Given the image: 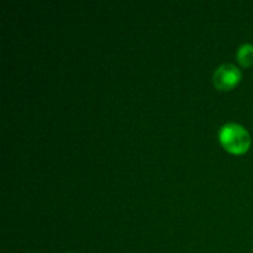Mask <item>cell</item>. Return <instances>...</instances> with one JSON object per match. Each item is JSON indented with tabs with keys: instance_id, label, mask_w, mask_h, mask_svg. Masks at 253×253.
Returning <instances> with one entry per match:
<instances>
[{
	"instance_id": "cell-3",
	"label": "cell",
	"mask_w": 253,
	"mask_h": 253,
	"mask_svg": "<svg viewBox=\"0 0 253 253\" xmlns=\"http://www.w3.org/2000/svg\"><path fill=\"white\" fill-rule=\"evenodd\" d=\"M237 61L244 67H251L253 64V44L245 43L237 51Z\"/></svg>"
},
{
	"instance_id": "cell-1",
	"label": "cell",
	"mask_w": 253,
	"mask_h": 253,
	"mask_svg": "<svg viewBox=\"0 0 253 253\" xmlns=\"http://www.w3.org/2000/svg\"><path fill=\"white\" fill-rule=\"evenodd\" d=\"M219 138L225 150L234 155H242L249 150L251 145L249 131L244 126L235 123H229L222 126Z\"/></svg>"
},
{
	"instance_id": "cell-2",
	"label": "cell",
	"mask_w": 253,
	"mask_h": 253,
	"mask_svg": "<svg viewBox=\"0 0 253 253\" xmlns=\"http://www.w3.org/2000/svg\"><path fill=\"white\" fill-rule=\"evenodd\" d=\"M241 71L232 63L221 64L215 71L212 82L214 85L220 90H230L241 81Z\"/></svg>"
}]
</instances>
